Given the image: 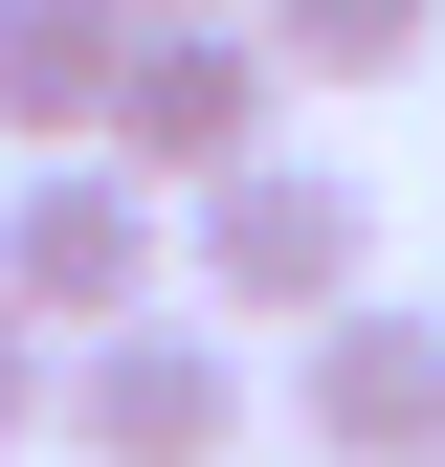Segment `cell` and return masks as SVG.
<instances>
[{
    "mask_svg": "<svg viewBox=\"0 0 445 467\" xmlns=\"http://www.w3.org/2000/svg\"><path fill=\"white\" fill-rule=\"evenodd\" d=\"M134 23H245V0H134Z\"/></svg>",
    "mask_w": 445,
    "mask_h": 467,
    "instance_id": "9",
    "label": "cell"
},
{
    "mask_svg": "<svg viewBox=\"0 0 445 467\" xmlns=\"http://www.w3.org/2000/svg\"><path fill=\"white\" fill-rule=\"evenodd\" d=\"M134 0H0V156H89L111 89H134Z\"/></svg>",
    "mask_w": 445,
    "mask_h": 467,
    "instance_id": "6",
    "label": "cell"
},
{
    "mask_svg": "<svg viewBox=\"0 0 445 467\" xmlns=\"http://www.w3.org/2000/svg\"><path fill=\"white\" fill-rule=\"evenodd\" d=\"M179 289L245 312V334L357 312V289H378V179H334V156H245V179H201V201H179Z\"/></svg>",
    "mask_w": 445,
    "mask_h": 467,
    "instance_id": "1",
    "label": "cell"
},
{
    "mask_svg": "<svg viewBox=\"0 0 445 467\" xmlns=\"http://www.w3.org/2000/svg\"><path fill=\"white\" fill-rule=\"evenodd\" d=\"M0 467H23V445H0Z\"/></svg>",
    "mask_w": 445,
    "mask_h": 467,
    "instance_id": "10",
    "label": "cell"
},
{
    "mask_svg": "<svg viewBox=\"0 0 445 467\" xmlns=\"http://www.w3.org/2000/svg\"><path fill=\"white\" fill-rule=\"evenodd\" d=\"M423 467H445V445H423Z\"/></svg>",
    "mask_w": 445,
    "mask_h": 467,
    "instance_id": "11",
    "label": "cell"
},
{
    "mask_svg": "<svg viewBox=\"0 0 445 467\" xmlns=\"http://www.w3.org/2000/svg\"><path fill=\"white\" fill-rule=\"evenodd\" d=\"M290 45H267V0H245V23H156L134 45V89H111V156H134V179H245V156H290Z\"/></svg>",
    "mask_w": 445,
    "mask_h": 467,
    "instance_id": "4",
    "label": "cell"
},
{
    "mask_svg": "<svg viewBox=\"0 0 445 467\" xmlns=\"http://www.w3.org/2000/svg\"><path fill=\"white\" fill-rule=\"evenodd\" d=\"M156 267H179V223H156V179H134L111 134L0 179V289H23L45 334H111V312H156Z\"/></svg>",
    "mask_w": 445,
    "mask_h": 467,
    "instance_id": "3",
    "label": "cell"
},
{
    "mask_svg": "<svg viewBox=\"0 0 445 467\" xmlns=\"http://www.w3.org/2000/svg\"><path fill=\"white\" fill-rule=\"evenodd\" d=\"M290 423H312L334 467H423V445H445V312H401V289L312 312V357H290Z\"/></svg>",
    "mask_w": 445,
    "mask_h": 467,
    "instance_id": "5",
    "label": "cell"
},
{
    "mask_svg": "<svg viewBox=\"0 0 445 467\" xmlns=\"http://www.w3.org/2000/svg\"><path fill=\"white\" fill-rule=\"evenodd\" d=\"M245 445V312H111L67 334V467H222Z\"/></svg>",
    "mask_w": 445,
    "mask_h": 467,
    "instance_id": "2",
    "label": "cell"
},
{
    "mask_svg": "<svg viewBox=\"0 0 445 467\" xmlns=\"http://www.w3.org/2000/svg\"><path fill=\"white\" fill-rule=\"evenodd\" d=\"M23 423H67V334H45L23 289H0V445H23Z\"/></svg>",
    "mask_w": 445,
    "mask_h": 467,
    "instance_id": "8",
    "label": "cell"
},
{
    "mask_svg": "<svg viewBox=\"0 0 445 467\" xmlns=\"http://www.w3.org/2000/svg\"><path fill=\"white\" fill-rule=\"evenodd\" d=\"M423 23H445V0H267V45H290L312 89H401V67H423Z\"/></svg>",
    "mask_w": 445,
    "mask_h": 467,
    "instance_id": "7",
    "label": "cell"
}]
</instances>
